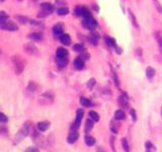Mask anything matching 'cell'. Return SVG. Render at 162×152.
Returning a JSON list of instances; mask_svg holds the SVG:
<instances>
[{
  "label": "cell",
  "mask_w": 162,
  "mask_h": 152,
  "mask_svg": "<svg viewBox=\"0 0 162 152\" xmlns=\"http://www.w3.org/2000/svg\"><path fill=\"white\" fill-rule=\"evenodd\" d=\"M16 18L18 19L20 23H26L27 21H29V19H27L26 17H24V16H22V15H16L15 16Z\"/></svg>",
  "instance_id": "35"
},
{
  "label": "cell",
  "mask_w": 162,
  "mask_h": 152,
  "mask_svg": "<svg viewBox=\"0 0 162 152\" xmlns=\"http://www.w3.org/2000/svg\"><path fill=\"white\" fill-rule=\"evenodd\" d=\"M29 38L32 41H35V42H41V41L44 39V36L42 33L37 32V33H32V34H30Z\"/></svg>",
  "instance_id": "15"
},
{
  "label": "cell",
  "mask_w": 162,
  "mask_h": 152,
  "mask_svg": "<svg viewBox=\"0 0 162 152\" xmlns=\"http://www.w3.org/2000/svg\"><path fill=\"white\" fill-rule=\"evenodd\" d=\"M98 39H99V36L95 34V33H92L90 35V37H89V41H90L91 44H93V45H97V43H98Z\"/></svg>",
  "instance_id": "25"
},
{
  "label": "cell",
  "mask_w": 162,
  "mask_h": 152,
  "mask_svg": "<svg viewBox=\"0 0 162 152\" xmlns=\"http://www.w3.org/2000/svg\"><path fill=\"white\" fill-rule=\"evenodd\" d=\"M84 142H85V144H86V145L90 147V146H93L94 144H95V139H94L93 137L86 135V136L84 137Z\"/></svg>",
  "instance_id": "21"
},
{
  "label": "cell",
  "mask_w": 162,
  "mask_h": 152,
  "mask_svg": "<svg viewBox=\"0 0 162 152\" xmlns=\"http://www.w3.org/2000/svg\"><path fill=\"white\" fill-rule=\"evenodd\" d=\"M7 18H8V15L4 11L0 12V23H4Z\"/></svg>",
  "instance_id": "31"
},
{
  "label": "cell",
  "mask_w": 162,
  "mask_h": 152,
  "mask_svg": "<svg viewBox=\"0 0 162 152\" xmlns=\"http://www.w3.org/2000/svg\"><path fill=\"white\" fill-rule=\"evenodd\" d=\"M119 120H117V119H113V120L111 121V124H110V129L111 131V133L114 134H118L119 132V127H120V124H119Z\"/></svg>",
  "instance_id": "13"
},
{
  "label": "cell",
  "mask_w": 162,
  "mask_h": 152,
  "mask_svg": "<svg viewBox=\"0 0 162 152\" xmlns=\"http://www.w3.org/2000/svg\"><path fill=\"white\" fill-rule=\"evenodd\" d=\"M114 119L119 121H122V120H125L126 119V114L123 110H118L116 113H114Z\"/></svg>",
  "instance_id": "20"
},
{
  "label": "cell",
  "mask_w": 162,
  "mask_h": 152,
  "mask_svg": "<svg viewBox=\"0 0 162 152\" xmlns=\"http://www.w3.org/2000/svg\"><path fill=\"white\" fill-rule=\"evenodd\" d=\"M1 29H5V30H11V32H13V30L17 29L18 26H17V24L12 23V21H5L4 23H1Z\"/></svg>",
  "instance_id": "9"
},
{
  "label": "cell",
  "mask_w": 162,
  "mask_h": 152,
  "mask_svg": "<svg viewBox=\"0 0 162 152\" xmlns=\"http://www.w3.org/2000/svg\"><path fill=\"white\" fill-rule=\"evenodd\" d=\"M161 115H162V107H161Z\"/></svg>",
  "instance_id": "43"
},
{
  "label": "cell",
  "mask_w": 162,
  "mask_h": 152,
  "mask_svg": "<svg viewBox=\"0 0 162 152\" xmlns=\"http://www.w3.org/2000/svg\"><path fill=\"white\" fill-rule=\"evenodd\" d=\"M42 98L44 99H46L47 103H52L53 101H54V93L52 92V91H47V92H45L43 95H42Z\"/></svg>",
  "instance_id": "18"
},
{
  "label": "cell",
  "mask_w": 162,
  "mask_h": 152,
  "mask_svg": "<svg viewBox=\"0 0 162 152\" xmlns=\"http://www.w3.org/2000/svg\"><path fill=\"white\" fill-rule=\"evenodd\" d=\"M122 146H123V149L125 150V152H131L130 151V144L126 138H123L122 139Z\"/></svg>",
  "instance_id": "28"
},
{
  "label": "cell",
  "mask_w": 162,
  "mask_h": 152,
  "mask_svg": "<svg viewBox=\"0 0 162 152\" xmlns=\"http://www.w3.org/2000/svg\"><path fill=\"white\" fill-rule=\"evenodd\" d=\"M111 75H113V79L114 81V83H116L117 87H120V81H119V77H118V74L117 72L114 71V69L111 66Z\"/></svg>",
  "instance_id": "27"
},
{
  "label": "cell",
  "mask_w": 162,
  "mask_h": 152,
  "mask_svg": "<svg viewBox=\"0 0 162 152\" xmlns=\"http://www.w3.org/2000/svg\"><path fill=\"white\" fill-rule=\"evenodd\" d=\"M59 39H60L61 43H62L63 45H65V46L70 45V43H71V38L69 37V35H67V34H63L62 36H60Z\"/></svg>",
  "instance_id": "17"
},
{
  "label": "cell",
  "mask_w": 162,
  "mask_h": 152,
  "mask_svg": "<svg viewBox=\"0 0 162 152\" xmlns=\"http://www.w3.org/2000/svg\"><path fill=\"white\" fill-rule=\"evenodd\" d=\"M74 68L76 70H82L84 68V59H82L81 57H78L74 61Z\"/></svg>",
  "instance_id": "14"
},
{
  "label": "cell",
  "mask_w": 162,
  "mask_h": 152,
  "mask_svg": "<svg viewBox=\"0 0 162 152\" xmlns=\"http://www.w3.org/2000/svg\"><path fill=\"white\" fill-rule=\"evenodd\" d=\"M105 43L107 45H110L111 47H116V43H114V40L111 38H105Z\"/></svg>",
  "instance_id": "32"
},
{
  "label": "cell",
  "mask_w": 162,
  "mask_h": 152,
  "mask_svg": "<svg viewBox=\"0 0 162 152\" xmlns=\"http://www.w3.org/2000/svg\"><path fill=\"white\" fill-rule=\"evenodd\" d=\"M50 122L48 121H42V122H39L37 124V130L39 132H45L48 130V128L50 127Z\"/></svg>",
  "instance_id": "11"
},
{
  "label": "cell",
  "mask_w": 162,
  "mask_h": 152,
  "mask_svg": "<svg viewBox=\"0 0 162 152\" xmlns=\"http://www.w3.org/2000/svg\"><path fill=\"white\" fill-rule=\"evenodd\" d=\"M78 138H79L78 131H72V130H70V133H69L68 137H67V142H68L69 144H73V143L76 142Z\"/></svg>",
  "instance_id": "10"
},
{
  "label": "cell",
  "mask_w": 162,
  "mask_h": 152,
  "mask_svg": "<svg viewBox=\"0 0 162 152\" xmlns=\"http://www.w3.org/2000/svg\"><path fill=\"white\" fill-rule=\"evenodd\" d=\"M24 51L30 55H36L38 54V49L36 48V46H33L32 43H29L26 45H24Z\"/></svg>",
  "instance_id": "12"
},
{
  "label": "cell",
  "mask_w": 162,
  "mask_h": 152,
  "mask_svg": "<svg viewBox=\"0 0 162 152\" xmlns=\"http://www.w3.org/2000/svg\"><path fill=\"white\" fill-rule=\"evenodd\" d=\"M88 116H89V118H90L93 122H98L99 119H100L99 115L97 114L96 112H94V110H90V112L88 113Z\"/></svg>",
  "instance_id": "24"
},
{
  "label": "cell",
  "mask_w": 162,
  "mask_h": 152,
  "mask_svg": "<svg viewBox=\"0 0 162 152\" xmlns=\"http://www.w3.org/2000/svg\"><path fill=\"white\" fill-rule=\"evenodd\" d=\"M74 50L77 52H83L84 51V47L81 44H76V45H74Z\"/></svg>",
  "instance_id": "33"
},
{
  "label": "cell",
  "mask_w": 162,
  "mask_h": 152,
  "mask_svg": "<svg viewBox=\"0 0 162 152\" xmlns=\"http://www.w3.org/2000/svg\"><path fill=\"white\" fill-rule=\"evenodd\" d=\"M154 75H155V69L152 68V67H147V69H146V76H147V78L151 80L153 77H154Z\"/></svg>",
  "instance_id": "23"
},
{
  "label": "cell",
  "mask_w": 162,
  "mask_h": 152,
  "mask_svg": "<svg viewBox=\"0 0 162 152\" xmlns=\"http://www.w3.org/2000/svg\"><path fill=\"white\" fill-rule=\"evenodd\" d=\"M41 10H42V13H40V16L42 15L44 17V16L52 13L53 10H54V7H53V5L50 3H42Z\"/></svg>",
  "instance_id": "6"
},
{
  "label": "cell",
  "mask_w": 162,
  "mask_h": 152,
  "mask_svg": "<svg viewBox=\"0 0 162 152\" xmlns=\"http://www.w3.org/2000/svg\"><path fill=\"white\" fill-rule=\"evenodd\" d=\"M39 88V85L36 83L35 81H30L29 85H27V90L30 91V92H33V91H36Z\"/></svg>",
  "instance_id": "26"
},
{
  "label": "cell",
  "mask_w": 162,
  "mask_h": 152,
  "mask_svg": "<svg viewBox=\"0 0 162 152\" xmlns=\"http://www.w3.org/2000/svg\"><path fill=\"white\" fill-rule=\"evenodd\" d=\"M56 60L60 67H65L68 63V51L64 48H58L56 52Z\"/></svg>",
  "instance_id": "2"
},
{
  "label": "cell",
  "mask_w": 162,
  "mask_h": 152,
  "mask_svg": "<svg viewBox=\"0 0 162 152\" xmlns=\"http://www.w3.org/2000/svg\"><path fill=\"white\" fill-rule=\"evenodd\" d=\"M94 84H95V80L92 78V79H90V80H88V82H87V87L89 88V89H91V88L93 87Z\"/></svg>",
  "instance_id": "40"
},
{
  "label": "cell",
  "mask_w": 162,
  "mask_h": 152,
  "mask_svg": "<svg viewBox=\"0 0 162 152\" xmlns=\"http://www.w3.org/2000/svg\"><path fill=\"white\" fill-rule=\"evenodd\" d=\"M79 101H80V104H82L83 107H88L92 106V103H91L90 99L86 98H84V96H81Z\"/></svg>",
  "instance_id": "22"
},
{
  "label": "cell",
  "mask_w": 162,
  "mask_h": 152,
  "mask_svg": "<svg viewBox=\"0 0 162 152\" xmlns=\"http://www.w3.org/2000/svg\"><path fill=\"white\" fill-rule=\"evenodd\" d=\"M96 151L97 152H105V150H103V148L101 147V146H97Z\"/></svg>",
  "instance_id": "42"
},
{
  "label": "cell",
  "mask_w": 162,
  "mask_h": 152,
  "mask_svg": "<svg viewBox=\"0 0 162 152\" xmlns=\"http://www.w3.org/2000/svg\"><path fill=\"white\" fill-rule=\"evenodd\" d=\"M12 62L14 65V71L16 74H20L24 69V61L20 59L19 56H13Z\"/></svg>",
  "instance_id": "3"
},
{
  "label": "cell",
  "mask_w": 162,
  "mask_h": 152,
  "mask_svg": "<svg viewBox=\"0 0 162 152\" xmlns=\"http://www.w3.org/2000/svg\"><path fill=\"white\" fill-rule=\"evenodd\" d=\"M119 104L121 107H123L124 109H127L128 106H129V98H128L127 93L122 92V95L119 96Z\"/></svg>",
  "instance_id": "7"
},
{
  "label": "cell",
  "mask_w": 162,
  "mask_h": 152,
  "mask_svg": "<svg viewBox=\"0 0 162 152\" xmlns=\"http://www.w3.org/2000/svg\"><path fill=\"white\" fill-rule=\"evenodd\" d=\"M153 3L155 4L156 8H157V10L159 12H162V6L160 5V3L158 2V0H153Z\"/></svg>",
  "instance_id": "38"
},
{
  "label": "cell",
  "mask_w": 162,
  "mask_h": 152,
  "mask_svg": "<svg viewBox=\"0 0 162 152\" xmlns=\"http://www.w3.org/2000/svg\"><path fill=\"white\" fill-rule=\"evenodd\" d=\"M53 32H54V35L57 36V37L62 36L63 35V26L61 23H57L54 27H53Z\"/></svg>",
  "instance_id": "16"
},
{
  "label": "cell",
  "mask_w": 162,
  "mask_h": 152,
  "mask_svg": "<svg viewBox=\"0 0 162 152\" xmlns=\"http://www.w3.org/2000/svg\"><path fill=\"white\" fill-rule=\"evenodd\" d=\"M24 152H40V150H39L37 147H33V146H32V147L27 148Z\"/></svg>",
  "instance_id": "41"
},
{
  "label": "cell",
  "mask_w": 162,
  "mask_h": 152,
  "mask_svg": "<svg viewBox=\"0 0 162 152\" xmlns=\"http://www.w3.org/2000/svg\"><path fill=\"white\" fill-rule=\"evenodd\" d=\"M7 121H8V118L5 116L4 113H0V122L4 124V123H6Z\"/></svg>",
  "instance_id": "37"
},
{
  "label": "cell",
  "mask_w": 162,
  "mask_h": 152,
  "mask_svg": "<svg viewBox=\"0 0 162 152\" xmlns=\"http://www.w3.org/2000/svg\"><path fill=\"white\" fill-rule=\"evenodd\" d=\"M93 125H94V122L92 121L90 118H89L88 120L85 122V126H84L85 133H89V132L92 130V128H93Z\"/></svg>",
  "instance_id": "19"
},
{
  "label": "cell",
  "mask_w": 162,
  "mask_h": 152,
  "mask_svg": "<svg viewBox=\"0 0 162 152\" xmlns=\"http://www.w3.org/2000/svg\"><path fill=\"white\" fill-rule=\"evenodd\" d=\"M83 115H84L83 110L78 109L76 110V118H75V121L73 122V124L71 125L70 130H72V131H78V128H79V126L81 124V121H82Z\"/></svg>",
  "instance_id": "4"
},
{
  "label": "cell",
  "mask_w": 162,
  "mask_h": 152,
  "mask_svg": "<svg viewBox=\"0 0 162 152\" xmlns=\"http://www.w3.org/2000/svg\"><path fill=\"white\" fill-rule=\"evenodd\" d=\"M33 128V124L30 123V121L26 122V123L24 124L23 126H22V128L19 130V132L17 133V135H16L14 143H19L22 139H23V138H26V137L29 136V135L32 133Z\"/></svg>",
  "instance_id": "1"
},
{
  "label": "cell",
  "mask_w": 162,
  "mask_h": 152,
  "mask_svg": "<svg viewBox=\"0 0 162 152\" xmlns=\"http://www.w3.org/2000/svg\"><path fill=\"white\" fill-rule=\"evenodd\" d=\"M130 115H131V117H132L133 122H136V121H137V114H136V110H134V109H131V110H130Z\"/></svg>",
  "instance_id": "36"
},
{
  "label": "cell",
  "mask_w": 162,
  "mask_h": 152,
  "mask_svg": "<svg viewBox=\"0 0 162 152\" xmlns=\"http://www.w3.org/2000/svg\"><path fill=\"white\" fill-rule=\"evenodd\" d=\"M145 148H146V151L147 152H152V150L154 149V146L150 141H147L146 143H145Z\"/></svg>",
  "instance_id": "30"
},
{
  "label": "cell",
  "mask_w": 162,
  "mask_h": 152,
  "mask_svg": "<svg viewBox=\"0 0 162 152\" xmlns=\"http://www.w3.org/2000/svg\"><path fill=\"white\" fill-rule=\"evenodd\" d=\"M129 13H130V17L132 18V21H133L134 26H135V27H138L139 26H138V23H137V21H136V17H135V15H134V13H133L132 11H129Z\"/></svg>",
  "instance_id": "34"
},
{
  "label": "cell",
  "mask_w": 162,
  "mask_h": 152,
  "mask_svg": "<svg viewBox=\"0 0 162 152\" xmlns=\"http://www.w3.org/2000/svg\"><path fill=\"white\" fill-rule=\"evenodd\" d=\"M68 12H69V10H68V8H67V7H59L57 9V13L59 15H65Z\"/></svg>",
  "instance_id": "29"
},
{
  "label": "cell",
  "mask_w": 162,
  "mask_h": 152,
  "mask_svg": "<svg viewBox=\"0 0 162 152\" xmlns=\"http://www.w3.org/2000/svg\"><path fill=\"white\" fill-rule=\"evenodd\" d=\"M83 24H84V26L86 27V29H91V30L96 29V26H97V23L95 21V19L92 17V16L84 17V19H83Z\"/></svg>",
  "instance_id": "5"
},
{
  "label": "cell",
  "mask_w": 162,
  "mask_h": 152,
  "mask_svg": "<svg viewBox=\"0 0 162 152\" xmlns=\"http://www.w3.org/2000/svg\"><path fill=\"white\" fill-rule=\"evenodd\" d=\"M75 13L78 16H82V17H87V16H91L90 12L84 6H77L75 8Z\"/></svg>",
  "instance_id": "8"
},
{
  "label": "cell",
  "mask_w": 162,
  "mask_h": 152,
  "mask_svg": "<svg viewBox=\"0 0 162 152\" xmlns=\"http://www.w3.org/2000/svg\"><path fill=\"white\" fill-rule=\"evenodd\" d=\"M114 141H116L114 137L111 136V150H113L114 152H117V151H116V147H114Z\"/></svg>",
  "instance_id": "39"
}]
</instances>
